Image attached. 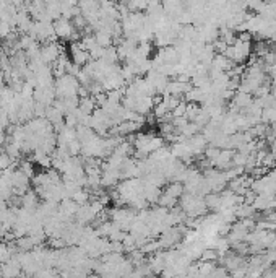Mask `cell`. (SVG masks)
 <instances>
[{"instance_id":"6da1fadb","label":"cell","mask_w":276,"mask_h":278,"mask_svg":"<svg viewBox=\"0 0 276 278\" xmlns=\"http://www.w3.org/2000/svg\"><path fill=\"white\" fill-rule=\"evenodd\" d=\"M252 52H253L252 41H242L237 38L234 42L229 44L223 54L226 55L232 64H245L250 59Z\"/></svg>"},{"instance_id":"7a4b0ae2","label":"cell","mask_w":276,"mask_h":278,"mask_svg":"<svg viewBox=\"0 0 276 278\" xmlns=\"http://www.w3.org/2000/svg\"><path fill=\"white\" fill-rule=\"evenodd\" d=\"M54 90H55V96L57 98H70V96H78V90H80V82L78 78L74 75H65L55 78L54 83Z\"/></svg>"},{"instance_id":"3957f363","label":"cell","mask_w":276,"mask_h":278,"mask_svg":"<svg viewBox=\"0 0 276 278\" xmlns=\"http://www.w3.org/2000/svg\"><path fill=\"white\" fill-rule=\"evenodd\" d=\"M54 29H55V34L59 39H63V41H80L82 39V31H78V29L74 26L72 23V20L68 18H57L54 20Z\"/></svg>"},{"instance_id":"277c9868","label":"cell","mask_w":276,"mask_h":278,"mask_svg":"<svg viewBox=\"0 0 276 278\" xmlns=\"http://www.w3.org/2000/svg\"><path fill=\"white\" fill-rule=\"evenodd\" d=\"M63 52H65L63 46L57 41L42 42V46H41V59H42V62L47 65H52Z\"/></svg>"},{"instance_id":"5b68a950","label":"cell","mask_w":276,"mask_h":278,"mask_svg":"<svg viewBox=\"0 0 276 278\" xmlns=\"http://www.w3.org/2000/svg\"><path fill=\"white\" fill-rule=\"evenodd\" d=\"M252 205L255 211H266L276 208V194H257Z\"/></svg>"},{"instance_id":"8992f818","label":"cell","mask_w":276,"mask_h":278,"mask_svg":"<svg viewBox=\"0 0 276 278\" xmlns=\"http://www.w3.org/2000/svg\"><path fill=\"white\" fill-rule=\"evenodd\" d=\"M96 216H98V213L93 210V207H91L90 203L80 205L77 215H75L77 221H78L80 225H85V226H88V225H91L93 221H96Z\"/></svg>"},{"instance_id":"52a82bcc","label":"cell","mask_w":276,"mask_h":278,"mask_svg":"<svg viewBox=\"0 0 276 278\" xmlns=\"http://www.w3.org/2000/svg\"><path fill=\"white\" fill-rule=\"evenodd\" d=\"M78 107L82 109L85 114H93V111L98 107V104H96V99H94V96H91V94H90V96L80 98Z\"/></svg>"},{"instance_id":"ba28073f","label":"cell","mask_w":276,"mask_h":278,"mask_svg":"<svg viewBox=\"0 0 276 278\" xmlns=\"http://www.w3.org/2000/svg\"><path fill=\"white\" fill-rule=\"evenodd\" d=\"M90 197H91V194H90V190L88 189H78V190H75L74 194H72V197L70 199H74L78 205H83V203H88V200H90Z\"/></svg>"},{"instance_id":"9c48e42d","label":"cell","mask_w":276,"mask_h":278,"mask_svg":"<svg viewBox=\"0 0 276 278\" xmlns=\"http://www.w3.org/2000/svg\"><path fill=\"white\" fill-rule=\"evenodd\" d=\"M13 28L10 21H7V20H0V39H7V36H9L12 31H13Z\"/></svg>"},{"instance_id":"30bf717a","label":"cell","mask_w":276,"mask_h":278,"mask_svg":"<svg viewBox=\"0 0 276 278\" xmlns=\"http://www.w3.org/2000/svg\"><path fill=\"white\" fill-rule=\"evenodd\" d=\"M13 163H15V159H12L5 151H0V171H4V170H7V168H10Z\"/></svg>"},{"instance_id":"8fae6325","label":"cell","mask_w":276,"mask_h":278,"mask_svg":"<svg viewBox=\"0 0 276 278\" xmlns=\"http://www.w3.org/2000/svg\"><path fill=\"white\" fill-rule=\"evenodd\" d=\"M111 2H119V0H111Z\"/></svg>"},{"instance_id":"7c38bea8","label":"cell","mask_w":276,"mask_h":278,"mask_svg":"<svg viewBox=\"0 0 276 278\" xmlns=\"http://www.w3.org/2000/svg\"><path fill=\"white\" fill-rule=\"evenodd\" d=\"M0 49H2V42H0Z\"/></svg>"},{"instance_id":"4fadbf2b","label":"cell","mask_w":276,"mask_h":278,"mask_svg":"<svg viewBox=\"0 0 276 278\" xmlns=\"http://www.w3.org/2000/svg\"><path fill=\"white\" fill-rule=\"evenodd\" d=\"M0 276H2V272H0Z\"/></svg>"}]
</instances>
